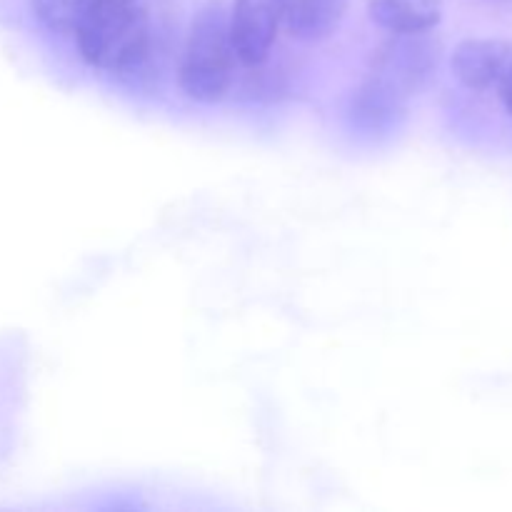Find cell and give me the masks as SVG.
Returning <instances> with one entry per match:
<instances>
[{
  "mask_svg": "<svg viewBox=\"0 0 512 512\" xmlns=\"http://www.w3.org/2000/svg\"><path fill=\"white\" fill-rule=\"evenodd\" d=\"M498 88H500V100H503L505 110L512 115V60H510L508 70L503 73V78H500Z\"/></svg>",
  "mask_w": 512,
  "mask_h": 512,
  "instance_id": "10",
  "label": "cell"
},
{
  "mask_svg": "<svg viewBox=\"0 0 512 512\" xmlns=\"http://www.w3.org/2000/svg\"><path fill=\"white\" fill-rule=\"evenodd\" d=\"M283 10L285 0H233L230 33L240 63L258 68L270 58L283 25Z\"/></svg>",
  "mask_w": 512,
  "mask_h": 512,
  "instance_id": "4",
  "label": "cell"
},
{
  "mask_svg": "<svg viewBox=\"0 0 512 512\" xmlns=\"http://www.w3.org/2000/svg\"><path fill=\"white\" fill-rule=\"evenodd\" d=\"M512 60V43L503 38H468L455 45L450 68L468 90H488L500 83Z\"/></svg>",
  "mask_w": 512,
  "mask_h": 512,
  "instance_id": "6",
  "label": "cell"
},
{
  "mask_svg": "<svg viewBox=\"0 0 512 512\" xmlns=\"http://www.w3.org/2000/svg\"><path fill=\"white\" fill-rule=\"evenodd\" d=\"M368 15L388 33H425L443 20L440 0H368Z\"/></svg>",
  "mask_w": 512,
  "mask_h": 512,
  "instance_id": "8",
  "label": "cell"
},
{
  "mask_svg": "<svg viewBox=\"0 0 512 512\" xmlns=\"http://www.w3.org/2000/svg\"><path fill=\"white\" fill-rule=\"evenodd\" d=\"M90 68L118 75L133 88H150L165 70V43L138 0H100L75 30Z\"/></svg>",
  "mask_w": 512,
  "mask_h": 512,
  "instance_id": "1",
  "label": "cell"
},
{
  "mask_svg": "<svg viewBox=\"0 0 512 512\" xmlns=\"http://www.w3.org/2000/svg\"><path fill=\"white\" fill-rule=\"evenodd\" d=\"M443 43L430 30L425 33H390L370 55L368 78L410 100L438 73Z\"/></svg>",
  "mask_w": 512,
  "mask_h": 512,
  "instance_id": "3",
  "label": "cell"
},
{
  "mask_svg": "<svg viewBox=\"0 0 512 512\" xmlns=\"http://www.w3.org/2000/svg\"><path fill=\"white\" fill-rule=\"evenodd\" d=\"M345 113L350 128L365 138H390L408 118V100L378 80L365 78L350 95Z\"/></svg>",
  "mask_w": 512,
  "mask_h": 512,
  "instance_id": "5",
  "label": "cell"
},
{
  "mask_svg": "<svg viewBox=\"0 0 512 512\" xmlns=\"http://www.w3.org/2000/svg\"><path fill=\"white\" fill-rule=\"evenodd\" d=\"M238 63L228 3L205 0L190 20L178 68L180 90L195 103H220L233 88Z\"/></svg>",
  "mask_w": 512,
  "mask_h": 512,
  "instance_id": "2",
  "label": "cell"
},
{
  "mask_svg": "<svg viewBox=\"0 0 512 512\" xmlns=\"http://www.w3.org/2000/svg\"><path fill=\"white\" fill-rule=\"evenodd\" d=\"M350 0H285L283 25L295 40L315 43L338 30Z\"/></svg>",
  "mask_w": 512,
  "mask_h": 512,
  "instance_id": "7",
  "label": "cell"
},
{
  "mask_svg": "<svg viewBox=\"0 0 512 512\" xmlns=\"http://www.w3.org/2000/svg\"><path fill=\"white\" fill-rule=\"evenodd\" d=\"M100 0H30L35 18L53 33H75Z\"/></svg>",
  "mask_w": 512,
  "mask_h": 512,
  "instance_id": "9",
  "label": "cell"
}]
</instances>
